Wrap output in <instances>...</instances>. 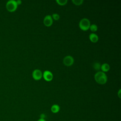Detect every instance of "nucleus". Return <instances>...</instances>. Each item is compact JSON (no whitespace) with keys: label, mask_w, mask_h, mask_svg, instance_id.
Masks as SVG:
<instances>
[{"label":"nucleus","mask_w":121,"mask_h":121,"mask_svg":"<svg viewBox=\"0 0 121 121\" xmlns=\"http://www.w3.org/2000/svg\"><path fill=\"white\" fill-rule=\"evenodd\" d=\"M94 77L95 81L101 84H105L107 80V77L106 74L103 71L97 72L95 74Z\"/></svg>","instance_id":"f257e3e1"},{"label":"nucleus","mask_w":121,"mask_h":121,"mask_svg":"<svg viewBox=\"0 0 121 121\" xmlns=\"http://www.w3.org/2000/svg\"><path fill=\"white\" fill-rule=\"evenodd\" d=\"M16 1L15 0H9L6 4V7L7 10L9 12H14L16 10L17 7Z\"/></svg>","instance_id":"f03ea898"},{"label":"nucleus","mask_w":121,"mask_h":121,"mask_svg":"<svg viewBox=\"0 0 121 121\" xmlns=\"http://www.w3.org/2000/svg\"><path fill=\"white\" fill-rule=\"evenodd\" d=\"M79 26L80 28L83 30H87L90 26V22L87 18H83L81 19L79 23Z\"/></svg>","instance_id":"7ed1b4c3"},{"label":"nucleus","mask_w":121,"mask_h":121,"mask_svg":"<svg viewBox=\"0 0 121 121\" xmlns=\"http://www.w3.org/2000/svg\"><path fill=\"white\" fill-rule=\"evenodd\" d=\"M63 61L65 65L70 66L74 62V59L71 56L68 55L64 58Z\"/></svg>","instance_id":"20e7f679"},{"label":"nucleus","mask_w":121,"mask_h":121,"mask_svg":"<svg viewBox=\"0 0 121 121\" xmlns=\"http://www.w3.org/2000/svg\"><path fill=\"white\" fill-rule=\"evenodd\" d=\"M32 76L34 79L36 80H39L42 78L43 74L42 71L40 69H35L33 71Z\"/></svg>","instance_id":"39448f33"},{"label":"nucleus","mask_w":121,"mask_h":121,"mask_svg":"<svg viewBox=\"0 0 121 121\" xmlns=\"http://www.w3.org/2000/svg\"><path fill=\"white\" fill-rule=\"evenodd\" d=\"M53 20L52 18L50 15L46 16L43 19V23L46 26H49L52 24Z\"/></svg>","instance_id":"423d86ee"},{"label":"nucleus","mask_w":121,"mask_h":121,"mask_svg":"<svg viewBox=\"0 0 121 121\" xmlns=\"http://www.w3.org/2000/svg\"><path fill=\"white\" fill-rule=\"evenodd\" d=\"M43 77L46 80L51 81L53 78V75L51 71L49 70H45L43 72Z\"/></svg>","instance_id":"0eeeda50"},{"label":"nucleus","mask_w":121,"mask_h":121,"mask_svg":"<svg viewBox=\"0 0 121 121\" xmlns=\"http://www.w3.org/2000/svg\"><path fill=\"white\" fill-rule=\"evenodd\" d=\"M60 110V107L58 104H53L51 108V112L53 113H58L59 112Z\"/></svg>","instance_id":"6e6552de"},{"label":"nucleus","mask_w":121,"mask_h":121,"mask_svg":"<svg viewBox=\"0 0 121 121\" xmlns=\"http://www.w3.org/2000/svg\"><path fill=\"white\" fill-rule=\"evenodd\" d=\"M89 39L92 42H96L98 40V36L97 35L94 33H91L89 35Z\"/></svg>","instance_id":"1a4fd4ad"},{"label":"nucleus","mask_w":121,"mask_h":121,"mask_svg":"<svg viewBox=\"0 0 121 121\" xmlns=\"http://www.w3.org/2000/svg\"><path fill=\"white\" fill-rule=\"evenodd\" d=\"M101 69L103 71H107L110 69V65L108 63H104L101 66Z\"/></svg>","instance_id":"9d476101"},{"label":"nucleus","mask_w":121,"mask_h":121,"mask_svg":"<svg viewBox=\"0 0 121 121\" xmlns=\"http://www.w3.org/2000/svg\"><path fill=\"white\" fill-rule=\"evenodd\" d=\"M93 67L96 70H99L101 68V65L99 62H95L93 64Z\"/></svg>","instance_id":"9b49d317"},{"label":"nucleus","mask_w":121,"mask_h":121,"mask_svg":"<svg viewBox=\"0 0 121 121\" xmlns=\"http://www.w3.org/2000/svg\"><path fill=\"white\" fill-rule=\"evenodd\" d=\"M56 1L60 5H63L67 3L68 2L67 0H56Z\"/></svg>","instance_id":"f8f14e48"},{"label":"nucleus","mask_w":121,"mask_h":121,"mask_svg":"<svg viewBox=\"0 0 121 121\" xmlns=\"http://www.w3.org/2000/svg\"><path fill=\"white\" fill-rule=\"evenodd\" d=\"M90 28L91 29V31H93V32H95L97 30V25H96L95 24H92L90 26Z\"/></svg>","instance_id":"ddd939ff"},{"label":"nucleus","mask_w":121,"mask_h":121,"mask_svg":"<svg viewBox=\"0 0 121 121\" xmlns=\"http://www.w3.org/2000/svg\"><path fill=\"white\" fill-rule=\"evenodd\" d=\"M72 1L74 3V4L79 5H81L83 3V0H72Z\"/></svg>","instance_id":"4468645a"},{"label":"nucleus","mask_w":121,"mask_h":121,"mask_svg":"<svg viewBox=\"0 0 121 121\" xmlns=\"http://www.w3.org/2000/svg\"><path fill=\"white\" fill-rule=\"evenodd\" d=\"M52 17L53 18L54 20H57L60 18L59 15L58 14H57V13H53L52 15Z\"/></svg>","instance_id":"2eb2a0df"},{"label":"nucleus","mask_w":121,"mask_h":121,"mask_svg":"<svg viewBox=\"0 0 121 121\" xmlns=\"http://www.w3.org/2000/svg\"><path fill=\"white\" fill-rule=\"evenodd\" d=\"M45 117H46V115H45V114L44 113H41V114H40V119H45Z\"/></svg>","instance_id":"dca6fc26"},{"label":"nucleus","mask_w":121,"mask_h":121,"mask_svg":"<svg viewBox=\"0 0 121 121\" xmlns=\"http://www.w3.org/2000/svg\"><path fill=\"white\" fill-rule=\"evenodd\" d=\"M16 2H17V5H20L22 3V1L21 0H16Z\"/></svg>","instance_id":"f3484780"},{"label":"nucleus","mask_w":121,"mask_h":121,"mask_svg":"<svg viewBox=\"0 0 121 121\" xmlns=\"http://www.w3.org/2000/svg\"><path fill=\"white\" fill-rule=\"evenodd\" d=\"M121 89H120L118 92V95L119 98H121Z\"/></svg>","instance_id":"a211bd4d"},{"label":"nucleus","mask_w":121,"mask_h":121,"mask_svg":"<svg viewBox=\"0 0 121 121\" xmlns=\"http://www.w3.org/2000/svg\"><path fill=\"white\" fill-rule=\"evenodd\" d=\"M37 121H46L45 119H40L39 118Z\"/></svg>","instance_id":"6ab92c4d"}]
</instances>
